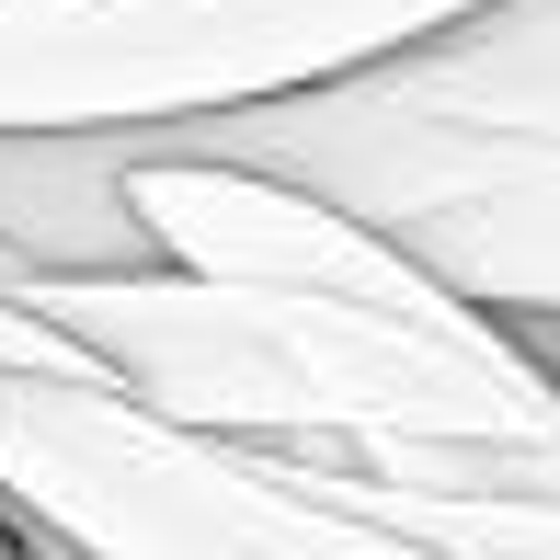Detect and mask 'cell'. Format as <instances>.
Listing matches in <instances>:
<instances>
[{
	"label": "cell",
	"mask_w": 560,
	"mask_h": 560,
	"mask_svg": "<svg viewBox=\"0 0 560 560\" xmlns=\"http://www.w3.org/2000/svg\"><path fill=\"white\" fill-rule=\"evenodd\" d=\"M149 126H0V252L12 275H126V264H161L149 241L138 172Z\"/></svg>",
	"instance_id": "cell-6"
},
{
	"label": "cell",
	"mask_w": 560,
	"mask_h": 560,
	"mask_svg": "<svg viewBox=\"0 0 560 560\" xmlns=\"http://www.w3.org/2000/svg\"><path fill=\"white\" fill-rule=\"evenodd\" d=\"M0 366H81V343H69L35 298H0Z\"/></svg>",
	"instance_id": "cell-9"
},
{
	"label": "cell",
	"mask_w": 560,
	"mask_h": 560,
	"mask_svg": "<svg viewBox=\"0 0 560 560\" xmlns=\"http://www.w3.org/2000/svg\"><path fill=\"white\" fill-rule=\"evenodd\" d=\"M0 492L92 560H457L287 446L149 412L92 366H0Z\"/></svg>",
	"instance_id": "cell-3"
},
{
	"label": "cell",
	"mask_w": 560,
	"mask_h": 560,
	"mask_svg": "<svg viewBox=\"0 0 560 560\" xmlns=\"http://www.w3.org/2000/svg\"><path fill=\"white\" fill-rule=\"evenodd\" d=\"M480 0H0V126L218 115L446 35Z\"/></svg>",
	"instance_id": "cell-4"
},
{
	"label": "cell",
	"mask_w": 560,
	"mask_h": 560,
	"mask_svg": "<svg viewBox=\"0 0 560 560\" xmlns=\"http://www.w3.org/2000/svg\"><path fill=\"white\" fill-rule=\"evenodd\" d=\"M354 492H366L377 515L446 538L457 560H560V503L549 492H389V480H354Z\"/></svg>",
	"instance_id": "cell-8"
},
{
	"label": "cell",
	"mask_w": 560,
	"mask_h": 560,
	"mask_svg": "<svg viewBox=\"0 0 560 560\" xmlns=\"http://www.w3.org/2000/svg\"><path fill=\"white\" fill-rule=\"evenodd\" d=\"M149 149H229L320 184L332 207L377 218L423 275H446L469 310L560 320V126H492L412 92L389 58L343 81H298L218 115H149Z\"/></svg>",
	"instance_id": "cell-2"
},
{
	"label": "cell",
	"mask_w": 560,
	"mask_h": 560,
	"mask_svg": "<svg viewBox=\"0 0 560 560\" xmlns=\"http://www.w3.org/2000/svg\"><path fill=\"white\" fill-rule=\"evenodd\" d=\"M161 264L195 275H252V287H320V298H389V310H469L446 275H423L412 252L377 218L332 207L320 184L264 161H229V149H138L126 172Z\"/></svg>",
	"instance_id": "cell-5"
},
{
	"label": "cell",
	"mask_w": 560,
	"mask_h": 560,
	"mask_svg": "<svg viewBox=\"0 0 560 560\" xmlns=\"http://www.w3.org/2000/svg\"><path fill=\"white\" fill-rule=\"evenodd\" d=\"M400 81L492 126H560V0H480L446 35L400 46Z\"/></svg>",
	"instance_id": "cell-7"
},
{
	"label": "cell",
	"mask_w": 560,
	"mask_h": 560,
	"mask_svg": "<svg viewBox=\"0 0 560 560\" xmlns=\"http://www.w3.org/2000/svg\"><path fill=\"white\" fill-rule=\"evenodd\" d=\"M46 320L92 377L207 435L332 457L366 435H480V423H560V377L492 310H389V298L252 287L195 264L126 275H35Z\"/></svg>",
	"instance_id": "cell-1"
}]
</instances>
